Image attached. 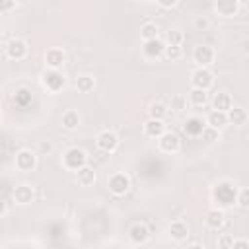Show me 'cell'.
Segmentation results:
<instances>
[{"mask_svg": "<svg viewBox=\"0 0 249 249\" xmlns=\"http://www.w3.org/2000/svg\"><path fill=\"white\" fill-rule=\"evenodd\" d=\"M14 165H16L18 171L29 173V171H33V169L37 167V154L31 152V150H27V148H23V150H19V152L16 154Z\"/></svg>", "mask_w": 249, "mask_h": 249, "instance_id": "obj_5", "label": "cell"}, {"mask_svg": "<svg viewBox=\"0 0 249 249\" xmlns=\"http://www.w3.org/2000/svg\"><path fill=\"white\" fill-rule=\"evenodd\" d=\"M64 60H66V54H64L62 49L53 47V49H49V51L45 53V66H47L49 70H58V68L64 64Z\"/></svg>", "mask_w": 249, "mask_h": 249, "instance_id": "obj_16", "label": "cell"}, {"mask_svg": "<svg viewBox=\"0 0 249 249\" xmlns=\"http://www.w3.org/2000/svg\"><path fill=\"white\" fill-rule=\"evenodd\" d=\"M95 181H97V173H95L93 167L86 165V167H82L80 171H76V183H78L80 187H91Z\"/></svg>", "mask_w": 249, "mask_h": 249, "instance_id": "obj_21", "label": "cell"}, {"mask_svg": "<svg viewBox=\"0 0 249 249\" xmlns=\"http://www.w3.org/2000/svg\"><path fill=\"white\" fill-rule=\"evenodd\" d=\"M212 196H214V202L216 204H220V206H231L237 200V191H235V187L231 183H226L224 181V183L216 185Z\"/></svg>", "mask_w": 249, "mask_h": 249, "instance_id": "obj_2", "label": "cell"}, {"mask_svg": "<svg viewBox=\"0 0 249 249\" xmlns=\"http://www.w3.org/2000/svg\"><path fill=\"white\" fill-rule=\"evenodd\" d=\"M12 198L16 204L19 206H27L35 200V189L27 183H21V185H16V189L12 191Z\"/></svg>", "mask_w": 249, "mask_h": 249, "instance_id": "obj_11", "label": "cell"}, {"mask_svg": "<svg viewBox=\"0 0 249 249\" xmlns=\"http://www.w3.org/2000/svg\"><path fill=\"white\" fill-rule=\"evenodd\" d=\"M241 208H249V187H243L237 191V200H235Z\"/></svg>", "mask_w": 249, "mask_h": 249, "instance_id": "obj_33", "label": "cell"}, {"mask_svg": "<svg viewBox=\"0 0 249 249\" xmlns=\"http://www.w3.org/2000/svg\"><path fill=\"white\" fill-rule=\"evenodd\" d=\"M247 111L243 107H231L228 111V124H233V126H243L247 123Z\"/></svg>", "mask_w": 249, "mask_h": 249, "instance_id": "obj_23", "label": "cell"}, {"mask_svg": "<svg viewBox=\"0 0 249 249\" xmlns=\"http://www.w3.org/2000/svg\"><path fill=\"white\" fill-rule=\"evenodd\" d=\"M233 241H235L233 235H230V233H222V235H218L216 245H218V249H231Z\"/></svg>", "mask_w": 249, "mask_h": 249, "instance_id": "obj_32", "label": "cell"}, {"mask_svg": "<svg viewBox=\"0 0 249 249\" xmlns=\"http://www.w3.org/2000/svg\"><path fill=\"white\" fill-rule=\"evenodd\" d=\"M216 58V51L210 45H198L193 51V60L198 68H208Z\"/></svg>", "mask_w": 249, "mask_h": 249, "instance_id": "obj_7", "label": "cell"}, {"mask_svg": "<svg viewBox=\"0 0 249 249\" xmlns=\"http://www.w3.org/2000/svg\"><path fill=\"white\" fill-rule=\"evenodd\" d=\"M212 8L222 18H233L241 10V2H237V0H220V2H214Z\"/></svg>", "mask_w": 249, "mask_h": 249, "instance_id": "obj_13", "label": "cell"}, {"mask_svg": "<svg viewBox=\"0 0 249 249\" xmlns=\"http://www.w3.org/2000/svg\"><path fill=\"white\" fill-rule=\"evenodd\" d=\"M187 249H204V245L202 243H189Z\"/></svg>", "mask_w": 249, "mask_h": 249, "instance_id": "obj_40", "label": "cell"}, {"mask_svg": "<svg viewBox=\"0 0 249 249\" xmlns=\"http://www.w3.org/2000/svg\"><path fill=\"white\" fill-rule=\"evenodd\" d=\"M167 130H165V123L163 121H158V119H148L146 123H144V134L148 136V138H161L163 134H165Z\"/></svg>", "mask_w": 249, "mask_h": 249, "instance_id": "obj_18", "label": "cell"}, {"mask_svg": "<svg viewBox=\"0 0 249 249\" xmlns=\"http://www.w3.org/2000/svg\"><path fill=\"white\" fill-rule=\"evenodd\" d=\"M200 138H202L204 142H208V144H212V142H216V140H220V130H216V128H212V126H204V130H202V134H200Z\"/></svg>", "mask_w": 249, "mask_h": 249, "instance_id": "obj_30", "label": "cell"}, {"mask_svg": "<svg viewBox=\"0 0 249 249\" xmlns=\"http://www.w3.org/2000/svg\"><path fill=\"white\" fill-rule=\"evenodd\" d=\"M41 82H43V86L51 91V93H56V91H60L62 88H64V84H66V78L58 72V70H45L43 72V76H41Z\"/></svg>", "mask_w": 249, "mask_h": 249, "instance_id": "obj_8", "label": "cell"}, {"mask_svg": "<svg viewBox=\"0 0 249 249\" xmlns=\"http://www.w3.org/2000/svg\"><path fill=\"white\" fill-rule=\"evenodd\" d=\"M195 25H196L198 29H204V27H208V21H206V19H196Z\"/></svg>", "mask_w": 249, "mask_h": 249, "instance_id": "obj_38", "label": "cell"}, {"mask_svg": "<svg viewBox=\"0 0 249 249\" xmlns=\"http://www.w3.org/2000/svg\"><path fill=\"white\" fill-rule=\"evenodd\" d=\"M204 224H206L208 230H214V231L222 230L224 224H226V214H224V210H222V208H212V210H208V212H206V218H204Z\"/></svg>", "mask_w": 249, "mask_h": 249, "instance_id": "obj_17", "label": "cell"}, {"mask_svg": "<svg viewBox=\"0 0 249 249\" xmlns=\"http://www.w3.org/2000/svg\"><path fill=\"white\" fill-rule=\"evenodd\" d=\"M140 37L142 41H154V39H160V27L156 21H144L142 27H140Z\"/></svg>", "mask_w": 249, "mask_h": 249, "instance_id": "obj_24", "label": "cell"}, {"mask_svg": "<svg viewBox=\"0 0 249 249\" xmlns=\"http://www.w3.org/2000/svg\"><path fill=\"white\" fill-rule=\"evenodd\" d=\"M204 126H206V121H202L200 117H189L183 123V130H185L187 136H200Z\"/></svg>", "mask_w": 249, "mask_h": 249, "instance_id": "obj_19", "label": "cell"}, {"mask_svg": "<svg viewBox=\"0 0 249 249\" xmlns=\"http://www.w3.org/2000/svg\"><path fill=\"white\" fill-rule=\"evenodd\" d=\"M128 239L134 243V245H144L148 239H150V230L146 224L138 222V224H132L130 230H128Z\"/></svg>", "mask_w": 249, "mask_h": 249, "instance_id": "obj_15", "label": "cell"}, {"mask_svg": "<svg viewBox=\"0 0 249 249\" xmlns=\"http://www.w3.org/2000/svg\"><path fill=\"white\" fill-rule=\"evenodd\" d=\"M163 56L169 58V60H177V58L183 56V49H181V47H167V45H165V53H163Z\"/></svg>", "mask_w": 249, "mask_h": 249, "instance_id": "obj_34", "label": "cell"}, {"mask_svg": "<svg viewBox=\"0 0 249 249\" xmlns=\"http://www.w3.org/2000/svg\"><path fill=\"white\" fill-rule=\"evenodd\" d=\"M107 187H109V191H111L115 196H124V195L128 193V189H130V179H128L126 173L115 171V173L109 175Z\"/></svg>", "mask_w": 249, "mask_h": 249, "instance_id": "obj_3", "label": "cell"}, {"mask_svg": "<svg viewBox=\"0 0 249 249\" xmlns=\"http://www.w3.org/2000/svg\"><path fill=\"white\" fill-rule=\"evenodd\" d=\"M206 126H212L216 130H222L224 126H228V113H222V111H210L206 115Z\"/></svg>", "mask_w": 249, "mask_h": 249, "instance_id": "obj_22", "label": "cell"}, {"mask_svg": "<svg viewBox=\"0 0 249 249\" xmlns=\"http://www.w3.org/2000/svg\"><path fill=\"white\" fill-rule=\"evenodd\" d=\"M148 115H150V119L163 121L165 115H167V107H165V103H161V101H154V103H150V105H148Z\"/></svg>", "mask_w": 249, "mask_h": 249, "instance_id": "obj_28", "label": "cell"}, {"mask_svg": "<svg viewBox=\"0 0 249 249\" xmlns=\"http://www.w3.org/2000/svg\"><path fill=\"white\" fill-rule=\"evenodd\" d=\"M18 4L12 0V2H4V4H0V12H8V10H12V8H16Z\"/></svg>", "mask_w": 249, "mask_h": 249, "instance_id": "obj_37", "label": "cell"}, {"mask_svg": "<svg viewBox=\"0 0 249 249\" xmlns=\"http://www.w3.org/2000/svg\"><path fill=\"white\" fill-rule=\"evenodd\" d=\"M60 124H62V128H66V130H76L78 124H80V115H78V111H72V109L64 111V113H62V119H60Z\"/></svg>", "mask_w": 249, "mask_h": 249, "instance_id": "obj_25", "label": "cell"}, {"mask_svg": "<svg viewBox=\"0 0 249 249\" xmlns=\"http://www.w3.org/2000/svg\"><path fill=\"white\" fill-rule=\"evenodd\" d=\"M76 89L80 91V93H89L93 88H95V78L93 76H89V74H80L78 78H76Z\"/></svg>", "mask_w": 249, "mask_h": 249, "instance_id": "obj_26", "label": "cell"}, {"mask_svg": "<svg viewBox=\"0 0 249 249\" xmlns=\"http://www.w3.org/2000/svg\"><path fill=\"white\" fill-rule=\"evenodd\" d=\"M183 41H185V35L181 29H169L165 33V45L167 47H181Z\"/></svg>", "mask_w": 249, "mask_h": 249, "instance_id": "obj_29", "label": "cell"}, {"mask_svg": "<svg viewBox=\"0 0 249 249\" xmlns=\"http://www.w3.org/2000/svg\"><path fill=\"white\" fill-rule=\"evenodd\" d=\"M165 53V41L154 39V41H142V56L146 60H158Z\"/></svg>", "mask_w": 249, "mask_h": 249, "instance_id": "obj_10", "label": "cell"}, {"mask_svg": "<svg viewBox=\"0 0 249 249\" xmlns=\"http://www.w3.org/2000/svg\"><path fill=\"white\" fill-rule=\"evenodd\" d=\"M158 148H160L163 154H177V152L181 150V138H179L175 132L167 130L161 138H158Z\"/></svg>", "mask_w": 249, "mask_h": 249, "instance_id": "obj_12", "label": "cell"}, {"mask_svg": "<svg viewBox=\"0 0 249 249\" xmlns=\"http://www.w3.org/2000/svg\"><path fill=\"white\" fill-rule=\"evenodd\" d=\"M231 107H233V103H231V95H230L228 91H218V93H214V97H212V109H214V111L228 113Z\"/></svg>", "mask_w": 249, "mask_h": 249, "instance_id": "obj_20", "label": "cell"}, {"mask_svg": "<svg viewBox=\"0 0 249 249\" xmlns=\"http://www.w3.org/2000/svg\"><path fill=\"white\" fill-rule=\"evenodd\" d=\"M167 233H169V237H171L173 241L183 243V241H187V237H189V224L183 222V220H173V222L169 224V228H167Z\"/></svg>", "mask_w": 249, "mask_h": 249, "instance_id": "obj_14", "label": "cell"}, {"mask_svg": "<svg viewBox=\"0 0 249 249\" xmlns=\"http://www.w3.org/2000/svg\"><path fill=\"white\" fill-rule=\"evenodd\" d=\"M212 84H214V74L210 72V68H196L191 72V88L208 91Z\"/></svg>", "mask_w": 249, "mask_h": 249, "instance_id": "obj_4", "label": "cell"}, {"mask_svg": "<svg viewBox=\"0 0 249 249\" xmlns=\"http://www.w3.org/2000/svg\"><path fill=\"white\" fill-rule=\"evenodd\" d=\"M95 144H97V148H99L101 152L113 154V152H117V148H119V136H117L113 130L107 128V130H101V132L97 134Z\"/></svg>", "mask_w": 249, "mask_h": 249, "instance_id": "obj_9", "label": "cell"}, {"mask_svg": "<svg viewBox=\"0 0 249 249\" xmlns=\"http://www.w3.org/2000/svg\"><path fill=\"white\" fill-rule=\"evenodd\" d=\"M171 109H173V111H177V113L185 111V109H187V97H185V95H181V93L173 95V97H171Z\"/></svg>", "mask_w": 249, "mask_h": 249, "instance_id": "obj_31", "label": "cell"}, {"mask_svg": "<svg viewBox=\"0 0 249 249\" xmlns=\"http://www.w3.org/2000/svg\"><path fill=\"white\" fill-rule=\"evenodd\" d=\"M39 150H41V152H51V150H53V146H51L49 142H47V144L43 142V144H39Z\"/></svg>", "mask_w": 249, "mask_h": 249, "instance_id": "obj_39", "label": "cell"}, {"mask_svg": "<svg viewBox=\"0 0 249 249\" xmlns=\"http://www.w3.org/2000/svg\"><path fill=\"white\" fill-rule=\"evenodd\" d=\"M4 54L10 60H23L27 56V43L19 37H12L6 45H4Z\"/></svg>", "mask_w": 249, "mask_h": 249, "instance_id": "obj_6", "label": "cell"}, {"mask_svg": "<svg viewBox=\"0 0 249 249\" xmlns=\"http://www.w3.org/2000/svg\"><path fill=\"white\" fill-rule=\"evenodd\" d=\"M231 249H249V241L247 239H235Z\"/></svg>", "mask_w": 249, "mask_h": 249, "instance_id": "obj_36", "label": "cell"}, {"mask_svg": "<svg viewBox=\"0 0 249 249\" xmlns=\"http://www.w3.org/2000/svg\"><path fill=\"white\" fill-rule=\"evenodd\" d=\"M156 4H158L160 8H163V10H169V8H175L179 2H177V0H158Z\"/></svg>", "mask_w": 249, "mask_h": 249, "instance_id": "obj_35", "label": "cell"}, {"mask_svg": "<svg viewBox=\"0 0 249 249\" xmlns=\"http://www.w3.org/2000/svg\"><path fill=\"white\" fill-rule=\"evenodd\" d=\"M189 103L195 105V107H204L208 103V91L191 88V91H189Z\"/></svg>", "mask_w": 249, "mask_h": 249, "instance_id": "obj_27", "label": "cell"}, {"mask_svg": "<svg viewBox=\"0 0 249 249\" xmlns=\"http://www.w3.org/2000/svg\"><path fill=\"white\" fill-rule=\"evenodd\" d=\"M88 165V154L82 150V148H78V146H72V148H68L64 154H62V167L64 169H68V171H80L82 167H86Z\"/></svg>", "mask_w": 249, "mask_h": 249, "instance_id": "obj_1", "label": "cell"}]
</instances>
